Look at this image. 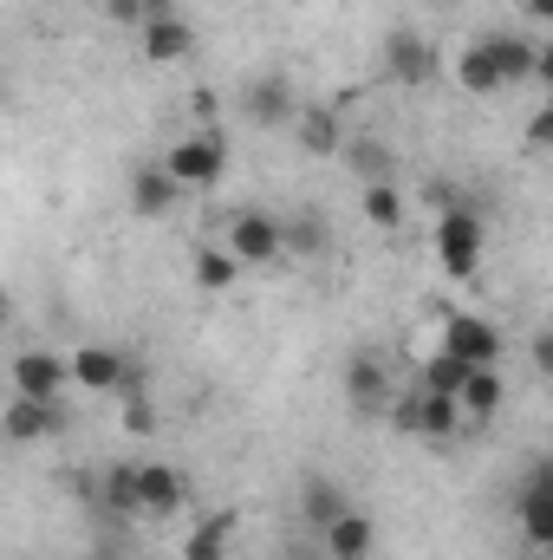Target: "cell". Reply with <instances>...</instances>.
Returning a JSON list of instances; mask_svg holds the SVG:
<instances>
[{"instance_id": "cell-7", "label": "cell", "mask_w": 553, "mask_h": 560, "mask_svg": "<svg viewBox=\"0 0 553 560\" xmlns=\"http://www.w3.org/2000/svg\"><path fill=\"white\" fill-rule=\"evenodd\" d=\"M443 352L469 359V365H495L502 359V332L482 319V313H449L443 319Z\"/></svg>"}, {"instance_id": "cell-14", "label": "cell", "mask_w": 553, "mask_h": 560, "mask_svg": "<svg viewBox=\"0 0 553 560\" xmlns=\"http://www.w3.org/2000/svg\"><path fill=\"white\" fill-rule=\"evenodd\" d=\"M456 85L469 92V98H495L508 79H502V66H495V52H489V39H475V46H462L456 52Z\"/></svg>"}, {"instance_id": "cell-19", "label": "cell", "mask_w": 553, "mask_h": 560, "mask_svg": "<svg viewBox=\"0 0 553 560\" xmlns=\"http://www.w3.org/2000/svg\"><path fill=\"white\" fill-rule=\"evenodd\" d=\"M469 372H475L469 359H456V352H443V346H436V352L423 359V372H416V385H423V392H436V398H462V385H469Z\"/></svg>"}, {"instance_id": "cell-32", "label": "cell", "mask_w": 553, "mask_h": 560, "mask_svg": "<svg viewBox=\"0 0 553 560\" xmlns=\"http://www.w3.org/2000/svg\"><path fill=\"white\" fill-rule=\"evenodd\" d=\"M534 365L553 378V332H534Z\"/></svg>"}, {"instance_id": "cell-26", "label": "cell", "mask_w": 553, "mask_h": 560, "mask_svg": "<svg viewBox=\"0 0 553 560\" xmlns=\"http://www.w3.org/2000/svg\"><path fill=\"white\" fill-rule=\"evenodd\" d=\"M358 202H365V222H372V229H404V196H398L391 183H365Z\"/></svg>"}, {"instance_id": "cell-23", "label": "cell", "mask_w": 553, "mask_h": 560, "mask_svg": "<svg viewBox=\"0 0 553 560\" xmlns=\"http://www.w3.org/2000/svg\"><path fill=\"white\" fill-rule=\"evenodd\" d=\"M235 280H242V255L235 248H202L196 255V287L202 293H228Z\"/></svg>"}, {"instance_id": "cell-10", "label": "cell", "mask_w": 553, "mask_h": 560, "mask_svg": "<svg viewBox=\"0 0 553 560\" xmlns=\"http://www.w3.org/2000/svg\"><path fill=\"white\" fill-rule=\"evenodd\" d=\"M345 398H352V411H391V398H398V392H391L385 365L358 352V359L345 365Z\"/></svg>"}, {"instance_id": "cell-6", "label": "cell", "mask_w": 553, "mask_h": 560, "mask_svg": "<svg viewBox=\"0 0 553 560\" xmlns=\"http://www.w3.org/2000/svg\"><path fill=\"white\" fill-rule=\"evenodd\" d=\"M228 248H235L242 261L268 268L274 255H286V222H280V215H261V209H242V215L228 222Z\"/></svg>"}, {"instance_id": "cell-31", "label": "cell", "mask_w": 553, "mask_h": 560, "mask_svg": "<svg viewBox=\"0 0 553 560\" xmlns=\"http://www.w3.org/2000/svg\"><path fill=\"white\" fill-rule=\"evenodd\" d=\"M125 423H131V430H150V423H156V411L143 405V392L138 398H125Z\"/></svg>"}, {"instance_id": "cell-27", "label": "cell", "mask_w": 553, "mask_h": 560, "mask_svg": "<svg viewBox=\"0 0 553 560\" xmlns=\"http://www.w3.org/2000/svg\"><path fill=\"white\" fill-rule=\"evenodd\" d=\"M352 163L365 170V183H391V156L378 143H352Z\"/></svg>"}, {"instance_id": "cell-21", "label": "cell", "mask_w": 553, "mask_h": 560, "mask_svg": "<svg viewBox=\"0 0 553 560\" xmlns=\"http://www.w3.org/2000/svg\"><path fill=\"white\" fill-rule=\"evenodd\" d=\"M105 509L111 515H143V489H138V463H111L105 469Z\"/></svg>"}, {"instance_id": "cell-39", "label": "cell", "mask_w": 553, "mask_h": 560, "mask_svg": "<svg viewBox=\"0 0 553 560\" xmlns=\"http://www.w3.org/2000/svg\"><path fill=\"white\" fill-rule=\"evenodd\" d=\"M443 7H456V0H443Z\"/></svg>"}, {"instance_id": "cell-38", "label": "cell", "mask_w": 553, "mask_h": 560, "mask_svg": "<svg viewBox=\"0 0 553 560\" xmlns=\"http://www.w3.org/2000/svg\"><path fill=\"white\" fill-rule=\"evenodd\" d=\"M541 548H548V555H553V535H548V541H541Z\"/></svg>"}, {"instance_id": "cell-35", "label": "cell", "mask_w": 553, "mask_h": 560, "mask_svg": "<svg viewBox=\"0 0 553 560\" xmlns=\"http://www.w3.org/2000/svg\"><path fill=\"white\" fill-rule=\"evenodd\" d=\"M534 79H541V85H548V92H553V39H548V46H541V72H534Z\"/></svg>"}, {"instance_id": "cell-24", "label": "cell", "mask_w": 553, "mask_h": 560, "mask_svg": "<svg viewBox=\"0 0 553 560\" xmlns=\"http://www.w3.org/2000/svg\"><path fill=\"white\" fill-rule=\"evenodd\" d=\"M228 535H235V515H209L189 541H183V560H228Z\"/></svg>"}, {"instance_id": "cell-4", "label": "cell", "mask_w": 553, "mask_h": 560, "mask_svg": "<svg viewBox=\"0 0 553 560\" xmlns=\"http://www.w3.org/2000/svg\"><path fill=\"white\" fill-rule=\"evenodd\" d=\"M385 72H391L398 85H430V79L443 72V59H436V46H430L416 26H391V39H385Z\"/></svg>"}, {"instance_id": "cell-9", "label": "cell", "mask_w": 553, "mask_h": 560, "mask_svg": "<svg viewBox=\"0 0 553 560\" xmlns=\"http://www.w3.org/2000/svg\"><path fill=\"white\" fill-rule=\"evenodd\" d=\"M242 112H248V125H261V131H280V125H293L299 112H293V92H286V79H255L248 92H242Z\"/></svg>"}, {"instance_id": "cell-3", "label": "cell", "mask_w": 553, "mask_h": 560, "mask_svg": "<svg viewBox=\"0 0 553 560\" xmlns=\"http://www.w3.org/2000/svg\"><path fill=\"white\" fill-rule=\"evenodd\" d=\"M7 378H13V398H39V405H52V398L72 385V359H59V352L33 346V352H13Z\"/></svg>"}, {"instance_id": "cell-12", "label": "cell", "mask_w": 553, "mask_h": 560, "mask_svg": "<svg viewBox=\"0 0 553 560\" xmlns=\"http://www.w3.org/2000/svg\"><path fill=\"white\" fill-rule=\"evenodd\" d=\"M176 202H183V183H176L163 163H143L138 176H131V209H138L143 222H150V215H169Z\"/></svg>"}, {"instance_id": "cell-36", "label": "cell", "mask_w": 553, "mask_h": 560, "mask_svg": "<svg viewBox=\"0 0 553 560\" xmlns=\"http://www.w3.org/2000/svg\"><path fill=\"white\" fill-rule=\"evenodd\" d=\"M521 13L528 20H553V0H521Z\"/></svg>"}, {"instance_id": "cell-18", "label": "cell", "mask_w": 553, "mask_h": 560, "mask_svg": "<svg viewBox=\"0 0 553 560\" xmlns=\"http://www.w3.org/2000/svg\"><path fill=\"white\" fill-rule=\"evenodd\" d=\"M489 52H495V66H502V79H508V85H521V79H534V72H541V46H534V39H521V33H495V39H489Z\"/></svg>"}, {"instance_id": "cell-37", "label": "cell", "mask_w": 553, "mask_h": 560, "mask_svg": "<svg viewBox=\"0 0 553 560\" xmlns=\"http://www.w3.org/2000/svg\"><path fill=\"white\" fill-rule=\"evenodd\" d=\"M521 560H553V555H548V548H528V555H521Z\"/></svg>"}, {"instance_id": "cell-20", "label": "cell", "mask_w": 553, "mask_h": 560, "mask_svg": "<svg viewBox=\"0 0 553 560\" xmlns=\"http://www.w3.org/2000/svg\"><path fill=\"white\" fill-rule=\"evenodd\" d=\"M299 515L313 522V535H326V528H332L339 515H352V509H345V489H339V482H326V476H313V482L299 489Z\"/></svg>"}, {"instance_id": "cell-29", "label": "cell", "mask_w": 553, "mask_h": 560, "mask_svg": "<svg viewBox=\"0 0 553 560\" xmlns=\"http://www.w3.org/2000/svg\"><path fill=\"white\" fill-rule=\"evenodd\" d=\"M528 143H534V150H553V105H541V112L528 118Z\"/></svg>"}, {"instance_id": "cell-28", "label": "cell", "mask_w": 553, "mask_h": 560, "mask_svg": "<svg viewBox=\"0 0 553 560\" xmlns=\"http://www.w3.org/2000/svg\"><path fill=\"white\" fill-rule=\"evenodd\" d=\"M105 20H118V26H138V33H143L150 7H143V0H105Z\"/></svg>"}, {"instance_id": "cell-11", "label": "cell", "mask_w": 553, "mask_h": 560, "mask_svg": "<svg viewBox=\"0 0 553 560\" xmlns=\"http://www.w3.org/2000/svg\"><path fill=\"white\" fill-rule=\"evenodd\" d=\"M293 138H299L306 156H339V150H345V125H339L332 105H306V112L293 118Z\"/></svg>"}, {"instance_id": "cell-15", "label": "cell", "mask_w": 553, "mask_h": 560, "mask_svg": "<svg viewBox=\"0 0 553 560\" xmlns=\"http://www.w3.org/2000/svg\"><path fill=\"white\" fill-rule=\"evenodd\" d=\"M319 541H326V560H372L378 528H372V515H358V509H352V515H339Z\"/></svg>"}, {"instance_id": "cell-34", "label": "cell", "mask_w": 553, "mask_h": 560, "mask_svg": "<svg viewBox=\"0 0 553 560\" xmlns=\"http://www.w3.org/2000/svg\"><path fill=\"white\" fill-rule=\"evenodd\" d=\"M143 7H150V20H176V0H143ZM150 20H143V26H150Z\"/></svg>"}, {"instance_id": "cell-5", "label": "cell", "mask_w": 553, "mask_h": 560, "mask_svg": "<svg viewBox=\"0 0 553 560\" xmlns=\"http://www.w3.org/2000/svg\"><path fill=\"white\" fill-rule=\"evenodd\" d=\"M515 522H521V541H528V548H541L553 535V463H534V469L521 476Z\"/></svg>"}, {"instance_id": "cell-33", "label": "cell", "mask_w": 553, "mask_h": 560, "mask_svg": "<svg viewBox=\"0 0 553 560\" xmlns=\"http://www.w3.org/2000/svg\"><path fill=\"white\" fill-rule=\"evenodd\" d=\"M85 560H125V541L111 535V541H98V548H92V555H85Z\"/></svg>"}, {"instance_id": "cell-2", "label": "cell", "mask_w": 553, "mask_h": 560, "mask_svg": "<svg viewBox=\"0 0 553 560\" xmlns=\"http://www.w3.org/2000/svg\"><path fill=\"white\" fill-rule=\"evenodd\" d=\"M482 242H489V229H482V215L475 209H443V222H436V255H443V275L449 280H469L482 268Z\"/></svg>"}, {"instance_id": "cell-1", "label": "cell", "mask_w": 553, "mask_h": 560, "mask_svg": "<svg viewBox=\"0 0 553 560\" xmlns=\"http://www.w3.org/2000/svg\"><path fill=\"white\" fill-rule=\"evenodd\" d=\"M163 170L183 183V189H215L228 176V143L222 131H196V138H176L163 150Z\"/></svg>"}, {"instance_id": "cell-25", "label": "cell", "mask_w": 553, "mask_h": 560, "mask_svg": "<svg viewBox=\"0 0 553 560\" xmlns=\"http://www.w3.org/2000/svg\"><path fill=\"white\" fill-rule=\"evenodd\" d=\"M326 248H332V229H326V215H293V222H286V255L313 261V255H326Z\"/></svg>"}, {"instance_id": "cell-30", "label": "cell", "mask_w": 553, "mask_h": 560, "mask_svg": "<svg viewBox=\"0 0 553 560\" xmlns=\"http://www.w3.org/2000/svg\"><path fill=\"white\" fill-rule=\"evenodd\" d=\"M189 112L202 118V131H215V112H222V105H215V92H209V85H196V92H189Z\"/></svg>"}, {"instance_id": "cell-22", "label": "cell", "mask_w": 553, "mask_h": 560, "mask_svg": "<svg viewBox=\"0 0 553 560\" xmlns=\"http://www.w3.org/2000/svg\"><path fill=\"white\" fill-rule=\"evenodd\" d=\"M502 392H508L502 372H495V365H475L469 385H462V411H469V418H495V411H502Z\"/></svg>"}, {"instance_id": "cell-13", "label": "cell", "mask_w": 553, "mask_h": 560, "mask_svg": "<svg viewBox=\"0 0 553 560\" xmlns=\"http://www.w3.org/2000/svg\"><path fill=\"white\" fill-rule=\"evenodd\" d=\"M189 52H196V26H189L183 13L143 26V59H150V66H176V59H189Z\"/></svg>"}, {"instance_id": "cell-17", "label": "cell", "mask_w": 553, "mask_h": 560, "mask_svg": "<svg viewBox=\"0 0 553 560\" xmlns=\"http://www.w3.org/2000/svg\"><path fill=\"white\" fill-rule=\"evenodd\" d=\"M462 423H469L462 398H436V392H423V398H416V436H430V443H449Z\"/></svg>"}, {"instance_id": "cell-16", "label": "cell", "mask_w": 553, "mask_h": 560, "mask_svg": "<svg viewBox=\"0 0 553 560\" xmlns=\"http://www.w3.org/2000/svg\"><path fill=\"white\" fill-rule=\"evenodd\" d=\"M66 418H59V405H39V398H13L7 405V436L13 443H39V436H59Z\"/></svg>"}, {"instance_id": "cell-8", "label": "cell", "mask_w": 553, "mask_h": 560, "mask_svg": "<svg viewBox=\"0 0 553 560\" xmlns=\"http://www.w3.org/2000/svg\"><path fill=\"white\" fill-rule=\"evenodd\" d=\"M138 489H143V522H169L189 502V476L169 463H138Z\"/></svg>"}]
</instances>
